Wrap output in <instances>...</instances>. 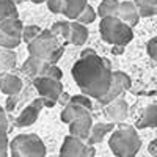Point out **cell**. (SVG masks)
Listing matches in <instances>:
<instances>
[{"mask_svg": "<svg viewBox=\"0 0 157 157\" xmlns=\"http://www.w3.org/2000/svg\"><path fill=\"white\" fill-rule=\"evenodd\" d=\"M8 148H10L8 127L0 126V157H6L8 155Z\"/></svg>", "mask_w": 157, "mask_h": 157, "instance_id": "obj_27", "label": "cell"}, {"mask_svg": "<svg viewBox=\"0 0 157 157\" xmlns=\"http://www.w3.org/2000/svg\"><path fill=\"white\" fill-rule=\"evenodd\" d=\"M22 90V80L11 74V72H2L0 74V91L6 96H19Z\"/></svg>", "mask_w": 157, "mask_h": 157, "instance_id": "obj_11", "label": "cell"}, {"mask_svg": "<svg viewBox=\"0 0 157 157\" xmlns=\"http://www.w3.org/2000/svg\"><path fill=\"white\" fill-rule=\"evenodd\" d=\"M50 64H52V63H47V61H44V60H41V58H38V57L30 55L27 60L24 61L22 71H24L25 74H29L30 77H43Z\"/></svg>", "mask_w": 157, "mask_h": 157, "instance_id": "obj_13", "label": "cell"}, {"mask_svg": "<svg viewBox=\"0 0 157 157\" xmlns=\"http://www.w3.org/2000/svg\"><path fill=\"white\" fill-rule=\"evenodd\" d=\"M91 127H93V118H91V112H85L72 123H69V134L74 137H78L82 140H88Z\"/></svg>", "mask_w": 157, "mask_h": 157, "instance_id": "obj_9", "label": "cell"}, {"mask_svg": "<svg viewBox=\"0 0 157 157\" xmlns=\"http://www.w3.org/2000/svg\"><path fill=\"white\" fill-rule=\"evenodd\" d=\"M64 41L63 38L57 36L49 30H43L32 43H29V54L33 57H38L47 63L57 64V61L63 57L64 52Z\"/></svg>", "mask_w": 157, "mask_h": 157, "instance_id": "obj_2", "label": "cell"}, {"mask_svg": "<svg viewBox=\"0 0 157 157\" xmlns=\"http://www.w3.org/2000/svg\"><path fill=\"white\" fill-rule=\"evenodd\" d=\"M64 2L66 0H47V6L52 13H55V14H60L63 13V8H64Z\"/></svg>", "mask_w": 157, "mask_h": 157, "instance_id": "obj_32", "label": "cell"}, {"mask_svg": "<svg viewBox=\"0 0 157 157\" xmlns=\"http://www.w3.org/2000/svg\"><path fill=\"white\" fill-rule=\"evenodd\" d=\"M109 146L116 157H135V154L141 148V140L135 127L120 124L112 132Z\"/></svg>", "mask_w": 157, "mask_h": 157, "instance_id": "obj_3", "label": "cell"}, {"mask_svg": "<svg viewBox=\"0 0 157 157\" xmlns=\"http://www.w3.org/2000/svg\"><path fill=\"white\" fill-rule=\"evenodd\" d=\"M148 151L152 154V155H155L157 154V138L155 140H152L151 143H149V146H148Z\"/></svg>", "mask_w": 157, "mask_h": 157, "instance_id": "obj_36", "label": "cell"}, {"mask_svg": "<svg viewBox=\"0 0 157 157\" xmlns=\"http://www.w3.org/2000/svg\"><path fill=\"white\" fill-rule=\"evenodd\" d=\"M96 16H98V13L94 11V8H91L90 5H86V8L82 11V14L77 17V21L80 22V24H91V22H94V19H96Z\"/></svg>", "mask_w": 157, "mask_h": 157, "instance_id": "obj_28", "label": "cell"}, {"mask_svg": "<svg viewBox=\"0 0 157 157\" xmlns=\"http://www.w3.org/2000/svg\"><path fill=\"white\" fill-rule=\"evenodd\" d=\"M16 66V54L13 49L3 47L0 50V74L2 72H10Z\"/></svg>", "mask_w": 157, "mask_h": 157, "instance_id": "obj_19", "label": "cell"}, {"mask_svg": "<svg viewBox=\"0 0 157 157\" xmlns=\"http://www.w3.org/2000/svg\"><path fill=\"white\" fill-rule=\"evenodd\" d=\"M99 32H101V36L104 41L112 46L124 47L134 39L132 27L127 25L126 22H123L118 16L102 17L101 25H99Z\"/></svg>", "mask_w": 157, "mask_h": 157, "instance_id": "obj_4", "label": "cell"}, {"mask_svg": "<svg viewBox=\"0 0 157 157\" xmlns=\"http://www.w3.org/2000/svg\"><path fill=\"white\" fill-rule=\"evenodd\" d=\"M72 25V35H71V44L74 46H82L88 39V30L85 27V24H80L78 21L71 22Z\"/></svg>", "mask_w": 157, "mask_h": 157, "instance_id": "obj_20", "label": "cell"}, {"mask_svg": "<svg viewBox=\"0 0 157 157\" xmlns=\"http://www.w3.org/2000/svg\"><path fill=\"white\" fill-rule=\"evenodd\" d=\"M24 2H27V0H14L16 5H17V3H24Z\"/></svg>", "mask_w": 157, "mask_h": 157, "instance_id": "obj_39", "label": "cell"}, {"mask_svg": "<svg viewBox=\"0 0 157 157\" xmlns=\"http://www.w3.org/2000/svg\"><path fill=\"white\" fill-rule=\"evenodd\" d=\"M16 98H17V96H8V102H6V110H8V112L14 109V105H16Z\"/></svg>", "mask_w": 157, "mask_h": 157, "instance_id": "obj_34", "label": "cell"}, {"mask_svg": "<svg viewBox=\"0 0 157 157\" xmlns=\"http://www.w3.org/2000/svg\"><path fill=\"white\" fill-rule=\"evenodd\" d=\"M118 8H120V2L118 0H102L98 8V16H101V17L116 16Z\"/></svg>", "mask_w": 157, "mask_h": 157, "instance_id": "obj_24", "label": "cell"}, {"mask_svg": "<svg viewBox=\"0 0 157 157\" xmlns=\"http://www.w3.org/2000/svg\"><path fill=\"white\" fill-rule=\"evenodd\" d=\"M0 126H5L8 127V120H6V115H5V110L0 107Z\"/></svg>", "mask_w": 157, "mask_h": 157, "instance_id": "obj_35", "label": "cell"}, {"mask_svg": "<svg viewBox=\"0 0 157 157\" xmlns=\"http://www.w3.org/2000/svg\"><path fill=\"white\" fill-rule=\"evenodd\" d=\"M146 50H148V55L154 60H157V36H154L152 39H149L148 44H146Z\"/></svg>", "mask_w": 157, "mask_h": 157, "instance_id": "obj_33", "label": "cell"}, {"mask_svg": "<svg viewBox=\"0 0 157 157\" xmlns=\"http://www.w3.org/2000/svg\"><path fill=\"white\" fill-rule=\"evenodd\" d=\"M124 86L118 82V80H115L113 78V82H112V86L109 88V91L105 94H104L101 99H98V102L99 104H102V105H107V104H110V102H113L115 99H118V98H121V94L124 93Z\"/></svg>", "mask_w": 157, "mask_h": 157, "instance_id": "obj_21", "label": "cell"}, {"mask_svg": "<svg viewBox=\"0 0 157 157\" xmlns=\"http://www.w3.org/2000/svg\"><path fill=\"white\" fill-rule=\"evenodd\" d=\"M71 102H72V104H77V105H82V107H85V109H88V110L93 109V102H91L90 96H86V94H83V93L72 96V98H71Z\"/></svg>", "mask_w": 157, "mask_h": 157, "instance_id": "obj_29", "label": "cell"}, {"mask_svg": "<svg viewBox=\"0 0 157 157\" xmlns=\"http://www.w3.org/2000/svg\"><path fill=\"white\" fill-rule=\"evenodd\" d=\"M43 109V105L39 102L33 101L30 105H27L22 112L21 115L17 116L16 120V126L17 127H27V126H32L36 120H38V115H39V110Z\"/></svg>", "mask_w": 157, "mask_h": 157, "instance_id": "obj_14", "label": "cell"}, {"mask_svg": "<svg viewBox=\"0 0 157 157\" xmlns=\"http://www.w3.org/2000/svg\"><path fill=\"white\" fill-rule=\"evenodd\" d=\"M33 85L38 90L39 96L52 99L55 102H58L60 96L63 94L61 80H55V78H50V77H35Z\"/></svg>", "mask_w": 157, "mask_h": 157, "instance_id": "obj_8", "label": "cell"}, {"mask_svg": "<svg viewBox=\"0 0 157 157\" xmlns=\"http://www.w3.org/2000/svg\"><path fill=\"white\" fill-rule=\"evenodd\" d=\"M50 32L54 35H57V36H60V38H63L64 41L71 43V35H72V25H71V22H63V21L55 22L50 27Z\"/></svg>", "mask_w": 157, "mask_h": 157, "instance_id": "obj_23", "label": "cell"}, {"mask_svg": "<svg viewBox=\"0 0 157 157\" xmlns=\"http://www.w3.org/2000/svg\"><path fill=\"white\" fill-rule=\"evenodd\" d=\"M85 112H91V110H88V109H85V107H82V105H77V104L69 102L68 105H64V109H63V112H61V121L66 123V124H69V123H72V121L75 120V118H78L80 115H83Z\"/></svg>", "mask_w": 157, "mask_h": 157, "instance_id": "obj_18", "label": "cell"}, {"mask_svg": "<svg viewBox=\"0 0 157 157\" xmlns=\"http://www.w3.org/2000/svg\"><path fill=\"white\" fill-rule=\"evenodd\" d=\"M94 154L96 151L93 145L71 134L64 138L60 149V157H94Z\"/></svg>", "mask_w": 157, "mask_h": 157, "instance_id": "obj_7", "label": "cell"}, {"mask_svg": "<svg viewBox=\"0 0 157 157\" xmlns=\"http://www.w3.org/2000/svg\"><path fill=\"white\" fill-rule=\"evenodd\" d=\"M2 49H3V47H2V46H0V50H2Z\"/></svg>", "mask_w": 157, "mask_h": 157, "instance_id": "obj_41", "label": "cell"}, {"mask_svg": "<svg viewBox=\"0 0 157 157\" xmlns=\"http://www.w3.org/2000/svg\"><path fill=\"white\" fill-rule=\"evenodd\" d=\"M72 77L83 94L98 101L112 86L113 71L110 69L109 60L99 57L94 50L86 49L72 66Z\"/></svg>", "mask_w": 157, "mask_h": 157, "instance_id": "obj_1", "label": "cell"}, {"mask_svg": "<svg viewBox=\"0 0 157 157\" xmlns=\"http://www.w3.org/2000/svg\"><path fill=\"white\" fill-rule=\"evenodd\" d=\"M11 157H46L44 141L35 134H21L10 143Z\"/></svg>", "mask_w": 157, "mask_h": 157, "instance_id": "obj_5", "label": "cell"}, {"mask_svg": "<svg viewBox=\"0 0 157 157\" xmlns=\"http://www.w3.org/2000/svg\"><path fill=\"white\" fill-rule=\"evenodd\" d=\"M115 130V124L110 121V123H96L93 124V127H91V132H90V137H88V143L90 145H98V143H101L104 138H105L107 134L113 132Z\"/></svg>", "mask_w": 157, "mask_h": 157, "instance_id": "obj_15", "label": "cell"}, {"mask_svg": "<svg viewBox=\"0 0 157 157\" xmlns=\"http://www.w3.org/2000/svg\"><path fill=\"white\" fill-rule=\"evenodd\" d=\"M43 77H50V78H55V80H61L63 77V71L57 66V64H50V66L47 68L46 74Z\"/></svg>", "mask_w": 157, "mask_h": 157, "instance_id": "obj_31", "label": "cell"}, {"mask_svg": "<svg viewBox=\"0 0 157 157\" xmlns=\"http://www.w3.org/2000/svg\"><path fill=\"white\" fill-rule=\"evenodd\" d=\"M24 35V24L19 17H11L0 22V46L6 49H16Z\"/></svg>", "mask_w": 157, "mask_h": 157, "instance_id": "obj_6", "label": "cell"}, {"mask_svg": "<svg viewBox=\"0 0 157 157\" xmlns=\"http://www.w3.org/2000/svg\"><path fill=\"white\" fill-rule=\"evenodd\" d=\"M58 102L61 104V105H68V104L71 102V98L66 94V93H63L61 96H60V99H58Z\"/></svg>", "mask_w": 157, "mask_h": 157, "instance_id": "obj_37", "label": "cell"}, {"mask_svg": "<svg viewBox=\"0 0 157 157\" xmlns=\"http://www.w3.org/2000/svg\"><path fill=\"white\" fill-rule=\"evenodd\" d=\"M157 126V104L155 105H149L143 110L140 120L137 123V127H155Z\"/></svg>", "mask_w": 157, "mask_h": 157, "instance_id": "obj_17", "label": "cell"}, {"mask_svg": "<svg viewBox=\"0 0 157 157\" xmlns=\"http://www.w3.org/2000/svg\"><path fill=\"white\" fill-rule=\"evenodd\" d=\"M154 157H157V154H155V155H154Z\"/></svg>", "mask_w": 157, "mask_h": 157, "instance_id": "obj_42", "label": "cell"}, {"mask_svg": "<svg viewBox=\"0 0 157 157\" xmlns=\"http://www.w3.org/2000/svg\"><path fill=\"white\" fill-rule=\"evenodd\" d=\"M43 30L38 27V25H24V35H22V41H25V43H32L33 39L41 33Z\"/></svg>", "mask_w": 157, "mask_h": 157, "instance_id": "obj_26", "label": "cell"}, {"mask_svg": "<svg viewBox=\"0 0 157 157\" xmlns=\"http://www.w3.org/2000/svg\"><path fill=\"white\" fill-rule=\"evenodd\" d=\"M138 11H140V16L143 17H151L154 16V10L157 5V0H134Z\"/></svg>", "mask_w": 157, "mask_h": 157, "instance_id": "obj_25", "label": "cell"}, {"mask_svg": "<svg viewBox=\"0 0 157 157\" xmlns=\"http://www.w3.org/2000/svg\"><path fill=\"white\" fill-rule=\"evenodd\" d=\"M127 112H129V105L123 98H118L105 105V116L112 123H123L127 118Z\"/></svg>", "mask_w": 157, "mask_h": 157, "instance_id": "obj_10", "label": "cell"}, {"mask_svg": "<svg viewBox=\"0 0 157 157\" xmlns=\"http://www.w3.org/2000/svg\"><path fill=\"white\" fill-rule=\"evenodd\" d=\"M11 17H19L14 0H0V22Z\"/></svg>", "mask_w": 157, "mask_h": 157, "instance_id": "obj_22", "label": "cell"}, {"mask_svg": "<svg viewBox=\"0 0 157 157\" xmlns=\"http://www.w3.org/2000/svg\"><path fill=\"white\" fill-rule=\"evenodd\" d=\"M116 16L120 17L123 22H126L130 27H135L140 21V11L135 5V2H121L120 3V8H118V13Z\"/></svg>", "mask_w": 157, "mask_h": 157, "instance_id": "obj_12", "label": "cell"}, {"mask_svg": "<svg viewBox=\"0 0 157 157\" xmlns=\"http://www.w3.org/2000/svg\"><path fill=\"white\" fill-rule=\"evenodd\" d=\"M113 78L120 82L124 86V90H129L130 86H132V80H130V77L126 72H123V71H113Z\"/></svg>", "mask_w": 157, "mask_h": 157, "instance_id": "obj_30", "label": "cell"}, {"mask_svg": "<svg viewBox=\"0 0 157 157\" xmlns=\"http://www.w3.org/2000/svg\"><path fill=\"white\" fill-rule=\"evenodd\" d=\"M30 2H33V3H44V2H47V0H30Z\"/></svg>", "mask_w": 157, "mask_h": 157, "instance_id": "obj_38", "label": "cell"}, {"mask_svg": "<svg viewBox=\"0 0 157 157\" xmlns=\"http://www.w3.org/2000/svg\"><path fill=\"white\" fill-rule=\"evenodd\" d=\"M154 16H157V5H155V10H154Z\"/></svg>", "mask_w": 157, "mask_h": 157, "instance_id": "obj_40", "label": "cell"}, {"mask_svg": "<svg viewBox=\"0 0 157 157\" xmlns=\"http://www.w3.org/2000/svg\"><path fill=\"white\" fill-rule=\"evenodd\" d=\"M86 0H66L64 2V8H63V13L68 19H75L82 14V11L86 8Z\"/></svg>", "mask_w": 157, "mask_h": 157, "instance_id": "obj_16", "label": "cell"}]
</instances>
